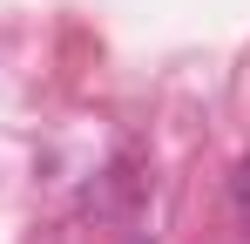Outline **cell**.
I'll return each instance as SVG.
<instances>
[{
    "instance_id": "6da1fadb",
    "label": "cell",
    "mask_w": 250,
    "mask_h": 244,
    "mask_svg": "<svg viewBox=\"0 0 250 244\" xmlns=\"http://www.w3.org/2000/svg\"><path fill=\"white\" fill-rule=\"evenodd\" d=\"M230 197H237V210L250 217V156L237 163V176H230Z\"/></svg>"
}]
</instances>
